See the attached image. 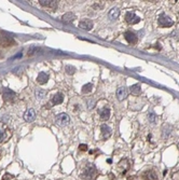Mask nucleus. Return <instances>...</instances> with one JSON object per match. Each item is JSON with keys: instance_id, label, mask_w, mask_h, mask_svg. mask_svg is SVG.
Wrapping results in <instances>:
<instances>
[{"instance_id": "5701e85b", "label": "nucleus", "mask_w": 179, "mask_h": 180, "mask_svg": "<svg viewBox=\"0 0 179 180\" xmlns=\"http://www.w3.org/2000/svg\"><path fill=\"white\" fill-rule=\"evenodd\" d=\"M148 118H149L150 122L153 124L157 123V116H155L154 113H152V112H149V114H148Z\"/></svg>"}, {"instance_id": "9d476101", "label": "nucleus", "mask_w": 179, "mask_h": 180, "mask_svg": "<svg viewBox=\"0 0 179 180\" xmlns=\"http://www.w3.org/2000/svg\"><path fill=\"white\" fill-rule=\"evenodd\" d=\"M39 2L42 7H45V8L55 9V8L57 7V1H55V0H40Z\"/></svg>"}, {"instance_id": "4be33fe9", "label": "nucleus", "mask_w": 179, "mask_h": 180, "mask_svg": "<svg viewBox=\"0 0 179 180\" xmlns=\"http://www.w3.org/2000/svg\"><path fill=\"white\" fill-rule=\"evenodd\" d=\"M39 51H40V49L38 47H30V49L28 50V55H29V56H32V55L37 54Z\"/></svg>"}, {"instance_id": "f3484780", "label": "nucleus", "mask_w": 179, "mask_h": 180, "mask_svg": "<svg viewBox=\"0 0 179 180\" xmlns=\"http://www.w3.org/2000/svg\"><path fill=\"white\" fill-rule=\"evenodd\" d=\"M11 42H12V40L10 38L0 34V45L1 47H8L9 44H11Z\"/></svg>"}, {"instance_id": "423d86ee", "label": "nucleus", "mask_w": 179, "mask_h": 180, "mask_svg": "<svg viewBox=\"0 0 179 180\" xmlns=\"http://www.w3.org/2000/svg\"><path fill=\"white\" fill-rule=\"evenodd\" d=\"M125 21L128 23V24H137V23L140 22V18L137 16L135 13L133 12H128L125 14Z\"/></svg>"}, {"instance_id": "2eb2a0df", "label": "nucleus", "mask_w": 179, "mask_h": 180, "mask_svg": "<svg viewBox=\"0 0 179 180\" xmlns=\"http://www.w3.org/2000/svg\"><path fill=\"white\" fill-rule=\"evenodd\" d=\"M75 20H76V15L72 14L71 12L66 13V14L63 15V18H61V21H63L64 23H66V24H69V23H72Z\"/></svg>"}, {"instance_id": "aec40b11", "label": "nucleus", "mask_w": 179, "mask_h": 180, "mask_svg": "<svg viewBox=\"0 0 179 180\" xmlns=\"http://www.w3.org/2000/svg\"><path fill=\"white\" fill-rule=\"evenodd\" d=\"M131 92L133 94H135V95H138V94L141 93V87L139 84H134V85L131 87Z\"/></svg>"}, {"instance_id": "20e7f679", "label": "nucleus", "mask_w": 179, "mask_h": 180, "mask_svg": "<svg viewBox=\"0 0 179 180\" xmlns=\"http://www.w3.org/2000/svg\"><path fill=\"white\" fill-rule=\"evenodd\" d=\"M55 122H56L57 125L59 126H66L69 124V122H70V118L68 116V114L66 113H59L56 116V118H55Z\"/></svg>"}, {"instance_id": "393cba45", "label": "nucleus", "mask_w": 179, "mask_h": 180, "mask_svg": "<svg viewBox=\"0 0 179 180\" xmlns=\"http://www.w3.org/2000/svg\"><path fill=\"white\" fill-rule=\"evenodd\" d=\"M45 94H47V92L41 91V90H38V91L36 92V95H37V97H39V98H43V97L45 96Z\"/></svg>"}, {"instance_id": "7ed1b4c3", "label": "nucleus", "mask_w": 179, "mask_h": 180, "mask_svg": "<svg viewBox=\"0 0 179 180\" xmlns=\"http://www.w3.org/2000/svg\"><path fill=\"white\" fill-rule=\"evenodd\" d=\"M15 97H16V94L10 89H3V93H2V98L5 103H12L15 100Z\"/></svg>"}, {"instance_id": "ddd939ff", "label": "nucleus", "mask_w": 179, "mask_h": 180, "mask_svg": "<svg viewBox=\"0 0 179 180\" xmlns=\"http://www.w3.org/2000/svg\"><path fill=\"white\" fill-rule=\"evenodd\" d=\"M64 100V95L61 93H56L52 97V104L54 105H61Z\"/></svg>"}, {"instance_id": "f8f14e48", "label": "nucleus", "mask_w": 179, "mask_h": 180, "mask_svg": "<svg viewBox=\"0 0 179 180\" xmlns=\"http://www.w3.org/2000/svg\"><path fill=\"white\" fill-rule=\"evenodd\" d=\"M48 80H49V74H47V72H40L39 74H38L37 77V82L39 84H45L48 82Z\"/></svg>"}, {"instance_id": "a211bd4d", "label": "nucleus", "mask_w": 179, "mask_h": 180, "mask_svg": "<svg viewBox=\"0 0 179 180\" xmlns=\"http://www.w3.org/2000/svg\"><path fill=\"white\" fill-rule=\"evenodd\" d=\"M146 180H157V175L154 170H148L144 175Z\"/></svg>"}, {"instance_id": "c85d7f7f", "label": "nucleus", "mask_w": 179, "mask_h": 180, "mask_svg": "<svg viewBox=\"0 0 179 180\" xmlns=\"http://www.w3.org/2000/svg\"><path fill=\"white\" fill-rule=\"evenodd\" d=\"M0 156H1V150H0Z\"/></svg>"}, {"instance_id": "cd10ccee", "label": "nucleus", "mask_w": 179, "mask_h": 180, "mask_svg": "<svg viewBox=\"0 0 179 180\" xmlns=\"http://www.w3.org/2000/svg\"><path fill=\"white\" fill-rule=\"evenodd\" d=\"M177 148H178V150H179V142L177 143Z\"/></svg>"}, {"instance_id": "0eeeda50", "label": "nucleus", "mask_w": 179, "mask_h": 180, "mask_svg": "<svg viewBox=\"0 0 179 180\" xmlns=\"http://www.w3.org/2000/svg\"><path fill=\"white\" fill-rule=\"evenodd\" d=\"M124 38L125 40L130 43V44H136L137 43V37H136V35L134 34V32L132 31H126L124 34Z\"/></svg>"}, {"instance_id": "6e6552de", "label": "nucleus", "mask_w": 179, "mask_h": 180, "mask_svg": "<svg viewBox=\"0 0 179 180\" xmlns=\"http://www.w3.org/2000/svg\"><path fill=\"white\" fill-rule=\"evenodd\" d=\"M101 138L103 139H108L111 136V128L106 124H103L101 126Z\"/></svg>"}, {"instance_id": "9b49d317", "label": "nucleus", "mask_w": 179, "mask_h": 180, "mask_svg": "<svg viewBox=\"0 0 179 180\" xmlns=\"http://www.w3.org/2000/svg\"><path fill=\"white\" fill-rule=\"evenodd\" d=\"M79 27L84 30H91L93 28V22L90 20H83L79 23Z\"/></svg>"}, {"instance_id": "412c9836", "label": "nucleus", "mask_w": 179, "mask_h": 180, "mask_svg": "<svg viewBox=\"0 0 179 180\" xmlns=\"http://www.w3.org/2000/svg\"><path fill=\"white\" fill-rule=\"evenodd\" d=\"M92 89H93V85H92L91 83L84 84L83 87H82V93H83V94L90 93V92H92Z\"/></svg>"}, {"instance_id": "6ab92c4d", "label": "nucleus", "mask_w": 179, "mask_h": 180, "mask_svg": "<svg viewBox=\"0 0 179 180\" xmlns=\"http://www.w3.org/2000/svg\"><path fill=\"white\" fill-rule=\"evenodd\" d=\"M120 15V11H119L118 8H113L109 11V18L111 20H115V18H118V16Z\"/></svg>"}, {"instance_id": "a878e982", "label": "nucleus", "mask_w": 179, "mask_h": 180, "mask_svg": "<svg viewBox=\"0 0 179 180\" xmlns=\"http://www.w3.org/2000/svg\"><path fill=\"white\" fill-rule=\"evenodd\" d=\"M13 177H14V176H13V175H11V174L7 173V174H5V175H3L2 180H11Z\"/></svg>"}, {"instance_id": "4468645a", "label": "nucleus", "mask_w": 179, "mask_h": 180, "mask_svg": "<svg viewBox=\"0 0 179 180\" xmlns=\"http://www.w3.org/2000/svg\"><path fill=\"white\" fill-rule=\"evenodd\" d=\"M99 116L103 121H107L110 118V110L108 108H103L99 110Z\"/></svg>"}, {"instance_id": "dca6fc26", "label": "nucleus", "mask_w": 179, "mask_h": 180, "mask_svg": "<svg viewBox=\"0 0 179 180\" xmlns=\"http://www.w3.org/2000/svg\"><path fill=\"white\" fill-rule=\"evenodd\" d=\"M117 96H118L119 100H123L128 97V91L125 87H119L118 91H117Z\"/></svg>"}, {"instance_id": "b1692460", "label": "nucleus", "mask_w": 179, "mask_h": 180, "mask_svg": "<svg viewBox=\"0 0 179 180\" xmlns=\"http://www.w3.org/2000/svg\"><path fill=\"white\" fill-rule=\"evenodd\" d=\"M66 72L68 74H75V71H76V68L75 67H72V66H66Z\"/></svg>"}, {"instance_id": "f03ea898", "label": "nucleus", "mask_w": 179, "mask_h": 180, "mask_svg": "<svg viewBox=\"0 0 179 180\" xmlns=\"http://www.w3.org/2000/svg\"><path fill=\"white\" fill-rule=\"evenodd\" d=\"M11 136H12V132L10 131V128L8 127L7 124L0 122V143L8 141L11 138Z\"/></svg>"}, {"instance_id": "1a4fd4ad", "label": "nucleus", "mask_w": 179, "mask_h": 180, "mask_svg": "<svg viewBox=\"0 0 179 180\" xmlns=\"http://www.w3.org/2000/svg\"><path fill=\"white\" fill-rule=\"evenodd\" d=\"M24 119L26 122H32L36 119V111L34 109H28L24 114Z\"/></svg>"}, {"instance_id": "bb28decb", "label": "nucleus", "mask_w": 179, "mask_h": 180, "mask_svg": "<svg viewBox=\"0 0 179 180\" xmlns=\"http://www.w3.org/2000/svg\"><path fill=\"white\" fill-rule=\"evenodd\" d=\"M79 150L80 151H86L88 150V146L84 145V143H82V145L79 146Z\"/></svg>"}, {"instance_id": "f257e3e1", "label": "nucleus", "mask_w": 179, "mask_h": 180, "mask_svg": "<svg viewBox=\"0 0 179 180\" xmlns=\"http://www.w3.org/2000/svg\"><path fill=\"white\" fill-rule=\"evenodd\" d=\"M96 176V168L93 165H88L80 173V178L82 180H94Z\"/></svg>"}, {"instance_id": "39448f33", "label": "nucleus", "mask_w": 179, "mask_h": 180, "mask_svg": "<svg viewBox=\"0 0 179 180\" xmlns=\"http://www.w3.org/2000/svg\"><path fill=\"white\" fill-rule=\"evenodd\" d=\"M159 25L162 26V27H169V26H173V25H174V22H173L167 15L161 14L159 16Z\"/></svg>"}]
</instances>
